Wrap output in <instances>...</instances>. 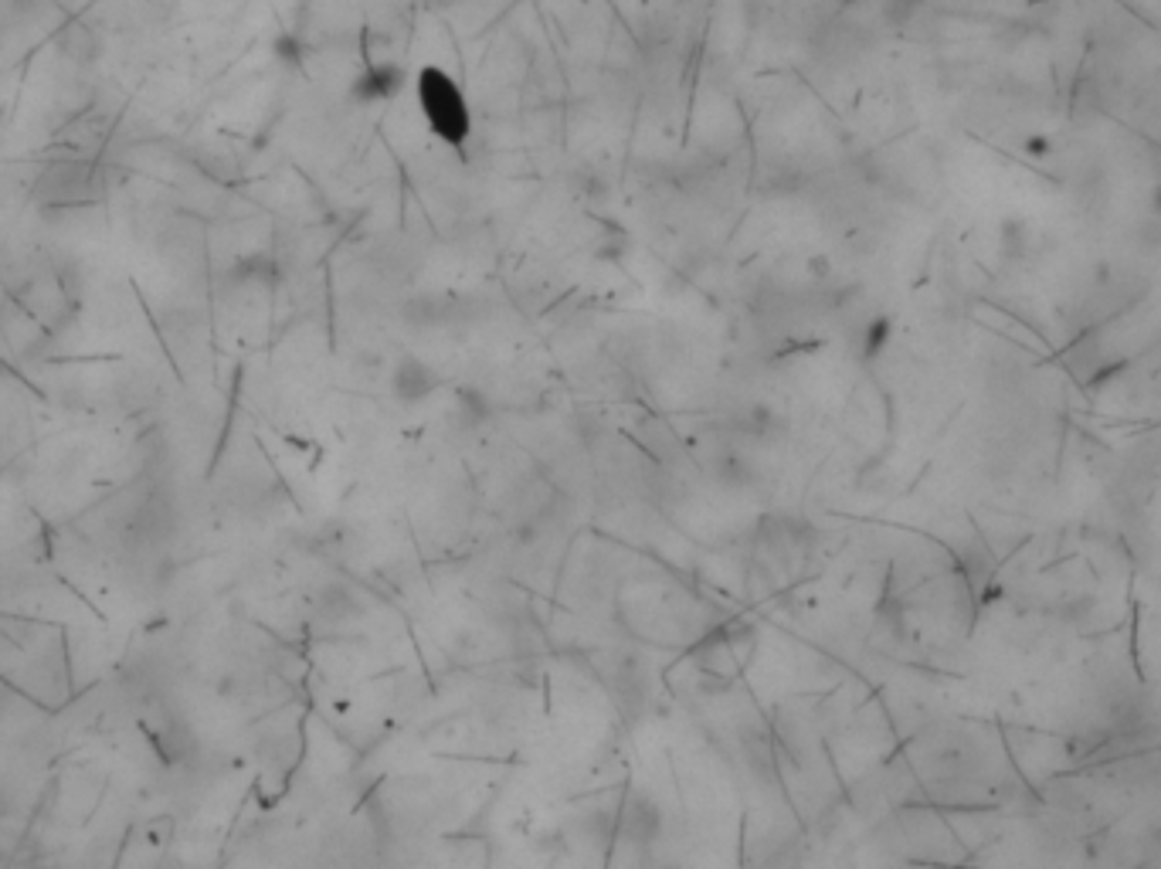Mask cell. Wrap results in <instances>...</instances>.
<instances>
[{
    "label": "cell",
    "instance_id": "1",
    "mask_svg": "<svg viewBox=\"0 0 1161 869\" xmlns=\"http://www.w3.org/2000/svg\"><path fill=\"white\" fill-rule=\"evenodd\" d=\"M102 191H106L102 167L89 157H75V153L48 163L31 184L34 201L45 208H85V204H96Z\"/></svg>",
    "mask_w": 1161,
    "mask_h": 869
},
{
    "label": "cell",
    "instance_id": "2",
    "mask_svg": "<svg viewBox=\"0 0 1161 869\" xmlns=\"http://www.w3.org/2000/svg\"><path fill=\"white\" fill-rule=\"evenodd\" d=\"M418 106L438 140L452 146L466 143V136L472 133V116L466 96L452 82V75H445L442 68H425L418 75Z\"/></svg>",
    "mask_w": 1161,
    "mask_h": 869
},
{
    "label": "cell",
    "instance_id": "3",
    "mask_svg": "<svg viewBox=\"0 0 1161 869\" xmlns=\"http://www.w3.org/2000/svg\"><path fill=\"white\" fill-rule=\"evenodd\" d=\"M438 384H442V374L432 371V367L425 364V360L418 357H401L398 364H394L391 371V391L398 401H425L428 394L438 391Z\"/></svg>",
    "mask_w": 1161,
    "mask_h": 869
},
{
    "label": "cell",
    "instance_id": "4",
    "mask_svg": "<svg viewBox=\"0 0 1161 869\" xmlns=\"http://www.w3.org/2000/svg\"><path fill=\"white\" fill-rule=\"evenodd\" d=\"M398 85H401V72L391 62L371 65L364 75H360L357 96L360 99H391L394 92H398Z\"/></svg>",
    "mask_w": 1161,
    "mask_h": 869
}]
</instances>
